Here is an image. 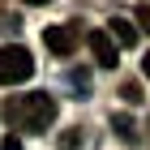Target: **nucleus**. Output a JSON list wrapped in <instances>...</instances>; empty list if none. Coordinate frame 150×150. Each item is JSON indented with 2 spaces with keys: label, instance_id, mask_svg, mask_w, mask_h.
Segmentation results:
<instances>
[{
  "label": "nucleus",
  "instance_id": "obj_4",
  "mask_svg": "<svg viewBox=\"0 0 150 150\" xmlns=\"http://www.w3.org/2000/svg\"><path fill=\"white\" fill-rule=\"evenodd\" d=\"M90 56H94L99 69H116V64H120V47L112 43L107 30H94V35H90Z\"/></svg>",
  "mask_w": 150,
  "mask_h": 150
},
{
  "label": "nucleus",
  "instance_id": "obj_3",
  "mask_svg": "<svg viewBox=\"0 0 150 150\" xmlns=\"http://www.w3.org/2000/svg\"><path fill=\"white\" fill-rule=\"evenodd\" d=\"M43 43H47V52H56V56H73L77 43H81V26H77V22L47 26V30H43Z\"/></svg>",
  "mask_w": 150,
  "mask_h": 150
},
{
  "label": "nucleus",
  "instance_id": "obj_9",
  "mask_svg": "<svg viewBox=\"0 0 150 150\" xmlns=\"http://www.w3.org/2000/svg\"><path fill=\"white\" fill-rule=\"evenodd\" d=\"M0 150H22V142H17V137H13V133H9V137H4V146H0Z\"/></svg>",
  "mask_w": 150,
  "mask_h": 150
},
{
  "label": "nucleus",
  "instance_id": "obj_8",
  "mask_svg": "<svg viewBox=\"0 0 150 150\" xmlns=\"http://www.w3.org/2000/svg\"><path fill=\"white\" fill-rule=\"evenodd\" d=\"M137 26L150 35V4H137Z\"/></svg>",
  "mask_w": 150,
  "mask_h": 150
},
{
  "label": "nucleus",
  "instance_id": "obj_11",
  "mask_svg": "<svg viewBox=\"0 0 150 150\" xmlns=\"http://www.w3.org/2000/svg\"><path fill=\"white\" fill-rule=\"evenodd\" d=\"M22 4H52V0H22Z\"/></svg>",
  "mask_w": 150,
  "mask_h": 150
},
{
  "label": "nucleus",
  "instance_id": "obj_1",
  "mask_svg": "<svg viewBox=\"0 0 150 150\" xmlns=\"http://www.w3.org/2000/svg\"><path fill=\"white\" fill-rule=\"evenodd\" d=\"M0 116H4V125L17 129V133H43V129H52V120H56V99H52L47 90L13 94Z\"/></svg>",
  "mask_w": 150,
  "mask_h": 150
},
{
  "label": "nucleus",
  "instance_id": "obj_7",
  "mask_svg": "<svg viewBox=\"0 0 150 150\" xmlns=\"http://www.w3.org/2000/svg\"><path fill=\"white\" fill-rule=\"evenodd\" d=\"M120 94H125L129 103H142V86H137V81H125V86H120Z\"/></svg>",
  "mask_w": 150,
  "mask_h": 150
},
{
  "label": "nucleus",
  "instance_id": "obj_5",
  "mask_svg": "<svg viewBox=\"0 0 150 150\" xmlns=\"http://www.w3.org/2000/svg\"><path fill=\"white\" fill-rule=\"evenodd\" d=\"M107 35H112L116 47H137V26L129 22V17H112L107 22Z\"/></svg>",
  "mask_w": 150,
  "mask_h": 150
},
{
  "label": "nucleus",
  "instance_id": "obj_10",
  "mask_svg": "<svg viewBox=\"0 0 150 150\" xmlns=\"http://www.w3.org/2000/svg\"><path fill=\"white\" fill-rule=\"evenodd\" d=\"M142 69H146V77H150V52H146V60H142Z\"/></svg>",
  "mask_w": 150,
  "mask_h": 150
},
{
  "label": "nucleus",
  "instance_id": "obj_2",
  "mask_svg": "<svg viewBox=\"0 0 150 150\" xmlns=\"http://www.w3.org/2000/svg\"><path fill=\"white\" fill-rule=\"evenodd\" d=\"M30 73H35V56H30V47H0V86H22V81H30Z\"/></svg>",
  "mask_w": 150,
  "mask_h": 150
},
{
  "label": "nucleus",
  "instance_id": "obj_6",
  "mask_svg": "<svg viewBox=\"0 0 150 150\" xmlns=\"http://www.w3.org/2000/svg\"><path fill=\"white\" fill-rule=\"evenodd\" d=\"M112 129H116V137H120V142H137V125H133V116L116 112V116H112Z\"/></svg>",
  "mask_w": 150,
  "mask_h": 150
}]
</instances>
